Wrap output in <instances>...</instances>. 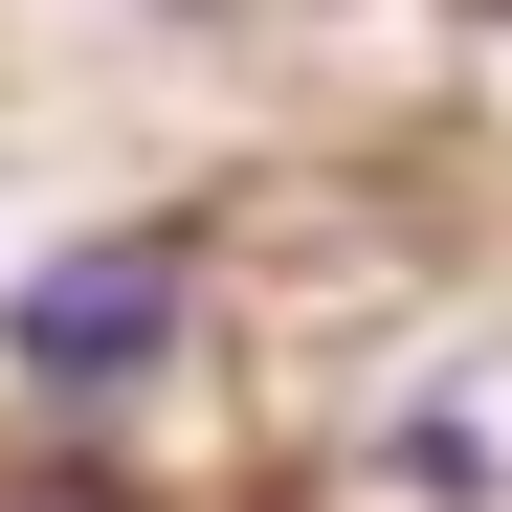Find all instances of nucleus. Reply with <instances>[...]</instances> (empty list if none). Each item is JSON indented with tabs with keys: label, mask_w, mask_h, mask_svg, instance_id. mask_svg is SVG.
Masks as SVG:
<instances>
[{
	"label": "nucleus",
	"mask_w": 512,
	"mask_h": 512,
	"mask_svg": "<svg viewBox=\"0 0 512 512\" xmlns=\"http://www.w3.org/2000/svg\"><path fill=\"white\" fill-rule=\"evenodd\" d=\"M156 312H179V268H156V245H90V268L23 290V357L45 379H112V357H156Z\"/></svg>",
	"instance_id": "f257e3e1"
}]
</instances>
